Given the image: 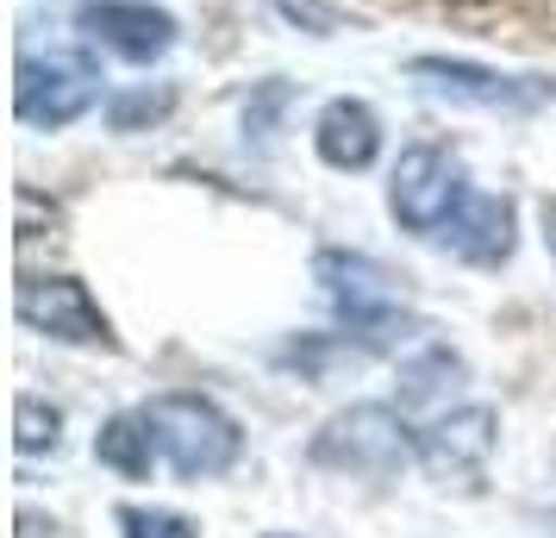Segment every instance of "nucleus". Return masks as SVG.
<instances>
[{"instance_id":"obj_1","label":"nucleus","mask_w":556,"mask_h":538,"mask_svg":"<svg viewBox=\"0 0 556 538\" xmlns=\"http://www.w3.org/2000/svg\"><path fill=\"white\" fill-rule=\"evenodd\" d=\"M313 276H319V288H326L338 326H344L356 345H381V351H388V345H406V338L419 333L413 313H406L401 283H394L381 263H369V257L319 251L313 257Z\"/></svg>"},{"instance_id":"obj_2","label":"nucleus","mask_w":556,"mask_h":538,"mask_svg":"<svg viewBox=\"0 0 556 538\" xmlns=\"http://www.w3.org/2000/svg\"><path fill=\"white\" fill-rule=\"evenodd\" d=\"M144 413L151 426V445H156V463H169L176 476L188 483H206V476H226L238 451H244V433L219 401L206 395H156Z\"/></svg>"},{"instance_id":"obj_3","label":"nucleus","mask_w":556,"mask_h":538,"mask_svg":"<svg viewBox=\"0 0 556 538\" xmlns=\"http://www.w3.org/2000/svg\"><path fill=\"white\" fill-rule=\"evenodd\" d=\"M476 188H469V170H463V157L444 151V145H406L401 163H394V176H388V213L401 220L413 238H438V232L456 220V207L469 201Z\"/></svg>"},{"instance_id":"obj_4","label":"nucleus","mask_w":556,"mask_h":538,"mask_svg":"<svg viewBox=\"0 0 556 538\" xmlns=\"http://www.w3.org/2000/svg\"><path fill=\"white\" fill-rule=\"evenodd\" d=\"M406 451H419L413 426L394 408L363 401V408L326 420L306 458L319 463V470H338V476H369V483H381V476H394L406 463Z\"/></svg>"},{"instance_id":"obj_5","label":"nucleus","mask_w":556,"mask_h":538,"mask_svg":"<svg viewBox=\"0 0 556 538\" xmlns=\"http://www.w3.org/2000/svg\"><path fill=\"white\" fill-rule=\"evenodd\" d=\"M406 76L426 95L451 107H481V113H531V107L556 101V82L544 76H501L488 63H463V57H413Z\"/></svg>"},{"instance_id":"obj_6","label":"nucleus","mask_w":556,"mask_h":538,"mask_svg":"<svg viewBox=\"0 0 556 538\" xmlns=\"http://www.w3.org/2000/svg\"><path fill=\"white\" fill-rule=\"evenodd\" d=\"M94 101H101V70L88 57H70V51L20 57V70H13V113L26 126L56 132L70 120H81Z\"/></svg>"},{"instance_id":"obj_7","label":"nucleus","mask_w":556,"mask_h":538,"mask_svg":"<svg viewBox=\"0 0 556 538\" xmlns=\"http://www.w3.org/2000/svg\"><path fill=\"white\" fill-rule=\"evenodd\" d=\"M13 313L26 333H45L56 345H113L106 313L94 308L88 283H76V276H26L13 295Z\"/></svg>"},{"instance_id":"obj_8","label":"nucleus","mask_w":556,"mask_h":538,"mask_svg":"<svg viewBox=\"0 0 556 538\" xmlns=\"http://www.w3.org/2000/svg\"><path fill=\"white\" fill-rule=\"evenodd\" d=\"M76 26L88 45H101L106 57L119 63H156V57L176 45V20L151 7V0H81L76 7Z\"/></svg>"},{"instance_id":"obj_9","label":"nucleus","mask_w":556,"mask_h":538,"mask_svg":"<svg viewBox=\"0 0 556 538\" xmlns=\"http://www.w3.org/2000/svg\"><path fill=\"white\" fill-rule=\"evenodd\" d=\"M501 445V420L488 408H463L451 420H438L419 433V463L431 470V483L444 488H476L488 476V458Z\"/></svg>"},{"instance_id":"obj_10","label":"nucleus","mask_w":556,"mask_h":538,"mask_svg":"<svg viewBox=\"0 0 556 538\" xmlns=\"http://www.w3.org/2000/svg\"><path fill=\"white\" fill-rule=\"evenodd\" d=\"M431 245L463 257V263H476V270H501L513 257V201L506 195H469Z\"/></svg>"},{"instance_id":"obj_11","label":"nucleus","mask_w":556,"mask_h":538,"mask_svg":"<svg viewBox=\"0 0 556 538\" xmlns=\"http://www.w3.org/2000/svg\"><path fill=\"white\" fill-rule=\"evenodd\" d=\"M313 151L326 157L331 170H369L381 157V120L369 101H331L319 120H313Z\"/></svg>"},{"instance_id":"obj_12","label":"nucleus","mask_w":556,"mask_h":538,"mask_svg":"<svg viewBox=\"0 0 556 538\" xmlns=\"http://www.w3.org/2000/svg\"><path fill=\"white\" fill-rule=\"evenodd\" d=\"M94 458L106 463V470H119V476H151L156 463V445H151V426H144V413H113L101 426V438H94Z\"/></svg>"},{"instance_id":"obj_13","label":"nucleus","mask_w":556,"mask_h":538,"mask_svg":"<svg viewBox=\"0 0 556 538\" xmlns=\"http://www.w3.org/2000/svg\"><path fill=\"white\" fill-rule=\"evenodd\" d=\"M56 438H63V413L45 408L38 395H20L13 401V445L31 458V451H56Z\"/></svg>"},{"instance_id":"obj_14","label":"nucleus","mask_w":556,"mask_h":538,"mask_svg":"<svg viewBox=\"0 0 556 538\" xmlns=\"http://www.w3.org/2000/svg\"><path fill=\"white\" fill-rule=\"evenodd\" d=\"M119 533L126 538H201V526L169 508H119Z\"/></svg>"},{"instance_id":"obj_15","label":"nucleus","mask_w":556,"mask_h":538,"mask_svg":"<svg viewBox=\"0 0 556 538\" xmlns=\"http://www.w3.org/2000/svg\"><path fill=\"white\" fill-rule=\"evenodd\" d=\"M281 13H288L294 26H306L313 38H331V32L344 26V13H338V7H326V0H281Z\"/></svg>"},{"instance_id":"obj_16","label":"nucleus","mask_w":556,"mask_h":538,"mask_svg":"<svg viewBox=\"0 0 556 538\" xmlns=\"http://www.w3.org/2000/svg\"><path fill=\"white\" fill-rule=\"evenodd\" d=\"M169 113V95H126V101H113V132H138V120H163Z\"/></svg>"},{"instance_id":"obj_17","label":"nucleus","mask_w":556,"mask_h":538,"mask_svg":"<svg viewBox=\"0 0 556 538\" xmlns=\"http://www.w3.org/2000/svg\"><path fill=\"white\" fill-rule=\"evenodd\" d=\"M544 238H551V251H556V201H544Z\"/></svg>"}]
</instances>
